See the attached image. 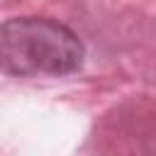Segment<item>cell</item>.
Returning a JSON list of instances; mask_svg holds the SVG:
<instances>
[{"mask_svg":"<svg viewBox=\"0 0 156 156\" xmlns=\"http://www.w3.org/2000/svg\"><path fill=\"white\" fill-rule=\"evenodd\" d=\"M2 68L10 76H68L83 66L85 49L73 29L46 17H12L0 34Z\"/></svg>","mask_w":156,"mask_h":156,"instance_id":"1","label":"cell"}]
</instances>
